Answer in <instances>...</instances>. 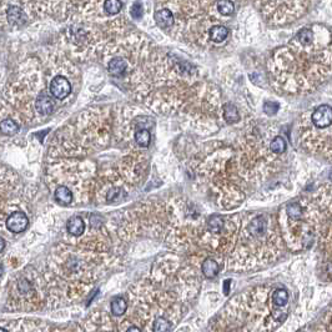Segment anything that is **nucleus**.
I'll list each match as a JSON object with an SVG mask.
<instances>
[{
	"label": "nucleus",
	"mask_w": 332,
	"mask_h": 332,
	"mask_svg": "<svg viewBox=\"0 0 332 332\" xmlns=\"http://www.w3.org/2000/svg\"><path fill=\"white\" fill-rule=\"evenodd\" d=\"M229 289H230V281H229V280H226V281H225V285H224V293H229Z\"/></svg>",
	"instance_id": "nucleus-26"
},
{
	"label": "nucleus",
	"mask_w": 332,
	"mask_h": 332,
	"mask_svg": "<svg viewBox=\"0 0 332 332\" xmlns=\"http://www.w3.org/2000/svg\"><path fill=\"white\" fill-rule=\"evenodd\" d=\"M130 15L133 19H141L142 15H144V6L140 1H135V3L131 5L130 8Z\"/></svg>",
	"instance_id": "nucleus-24"
},
{
	"label": "nucleus",
	"mask_w": 332,
	"mask_h": 332,
	"mask_svg": "<svg viewBox=\"0 0 332 332\" xmlns=\"http://www.w3.org/2000/svg\"><path fill=\"white\" fill-rule=\"evenodd\" d=\"M289 302V293L285 289H277L273 293V304L277 307L286 306Z\"/></svg>",
	"instance_id": "nucleus-18"
},
{
	"label": "nucleus",
	"mask_w": 332,
	"mask_h": 332,
	"mask_svg": "<svg viewBox=\"0 0 332 332\" xmlns=\"http://www.w3.org/2000/svg\"><path fill=\"white\" fill-rule=\"evenodd\" d=\"M134 139H135V142L139 145L140 148H149L151 140V134L146 129H137L135 131V134H134Z\"/></svg>",
	"instance_id": "nucleus-15"
},
{
	"label": "nucleus",
	"mask_w": 332,
	"mask_h": 332,
	"mask_svg": "<svg viewBox=\"0 0 332 332\" xmlns=\"http://www.w3.org/2000/svg\"><path fill=\"white\" fill-rule=\"evenodd\" d=\"M29 225L28 216L21 211H15L12 215L9 216L6 220V227L9 231H12L14 234L23 233Z\"/></svg>",
	"instance_id": "nucleus-7"
},
{
	"label": "nucleus",
	"mask_w": 332,
	"mask_h": 332,
	"mask_svg": "<svg viewBox=\"0 0 332 332\" xmlns=\"http://www.w3.org/2000/svg\"><path fill=\"white\" fill-rule=\"evenodd\" d=\"M54 197L60 205L66 206V205H70L71 201H73V193L70 191V189L61 185L55 190Z\"/></svg>",
	"instance_id": "nucleus-11"
},
{
	"label": "nucleus",
	"mask_w": 332,
	"mask_h": 332,
	"mask_svg": "<svg viewBox=\"0 0 332 332\" xmlns=\"http://www.w3.org/2000/svg\"><path fill=\"white\" fill-rule=\"evenodd\" d=\"M229 37V29L224 25H214L209 29V40L213 43H222Z\"/></svg>",
	"instance_id": "nucleus-9"
},
{
	"label": "nucleus",
	"mask_w": 332,
	"mask_h": 332,
	"mask_svg": "<svg viewBox=\"0 0 332 332\" xmlns=\"http://www.w3.org/2000/svg\"><path fill=\"white\" fill-rule=\"evenodd\" d=\"M278 109H280V105H278L277 102H275V101H266L264 104V111L267 114V115H269V117L275 115V114L278 111Z\"/></svg>",
	"instance_id": "nucleus-25"
},
{
	"label": "nucleus",
	"mask_w": 332,
	"mask_h": 332,
	"mask_svg": "<svg viewBox=\"0 0 332 332\" xmlns=\"http://www.w3.org/2000/svg\"><path fill=\"white\" fill-rule=\"evenodd\" d=\"M311 121L316 129H326L332 124V108L330 105H321L311 114Z\"/></svg>",
	"instance_id": "nucleus-4"
},
{
	"label": "nucleus",
	"mask_w": 332,
	"mask_h": 332,
	"mask_svg": "<svg viewBox=\"0 0 332 332\" xmlns=\"http://www.w3.org/2000/svg\"><path fill=\"white\" fill-rule=\"evenodd\" d=\"M0 245H1V253H3L4 247H5V240H4L3 237H1V240H0Z\"/></svg>",
	"instance_id": "nucleus-28"
},
{
	"label": "nucleus",
	"mask_w": 332,
	"mask_h": 332,
	"mask_svg": "<svg viewBox=\"0 0 332 332\" xmlns=\"http://www.w3.org/2000/svg\"><path fill=\"white\" fill-rule=\"evenodd\" d=\"M0 126H1V133H3L4 135H8V137L15 135L20 129L19 122L15 119H10V117L1 120V125Z\"/></svg>",
	"instance_id": "nucleus-14"
},
{
	"label": "nucleus",
	"mask_w": 332,
	"mask_h": 332,
	"mask_svg": "<svg viewBox=\"0 0 332 332\" xmlns=\"http://www.w3.org/2000/svg\"><path fill=\"white\" fill-rule=\"evenodd\" d=\"M106 68H108L109 74L121 79V78H125L128 75L129 63L124 57H111Z\"/></svg>",
	"instance_id": "nucleus-6"
},
{
	"label": "nucleus",
	"mask_w": 332,
	"mask_h": 332,
	"mask_svg": "<svg viewBox=\"0 0 332 332\" xmlns=\"http://www.w3.org/2000/svg\"><path fill=\"white\" fill-rule=\"evenodd\" d=\"M270 151L276 155H280V154H284L286 151V141H285L284 137H276L271 140L270 142Z\"/></svg>",
	"instance_id": "nucleus-21"
},
{
	"label": "nucleus",
	"mask_w": 332,
	"mask_h": 332,
	"mask_svg": "<svg viewBox=\"0 0 332 332\" xmlns=\"http://www.w3.org/2000/svg\"><path fill=\"white\" fill-rule=\"evenodd\" d=\"M126 332H141V330L137 326H131V327H129V330Z\"/></svg>",
	"instance_id": "nucleus-27"
},
{
	"label": "nucleus",
	"mask_w": 332,
	"mask_h": 332,
	"mask_svg": "<svg viewBox=\"0 0 332 332\" xmlns=\"http://www.w3.org/2000/svg\"><path fill=\"white\" fill-rule=\"evenodd\" d=\"M102 8L108 15H117L121 12L122 1L121 0H105L102 4Z\"/></svg>",
	"instance_id": "nucleus-19"
},
{
	"label": "nucleus",
	"mask_w": 332,
	"mask_h": 332,
	"mask_svg": "<svg viewBox=\"0 0 332 332\" xmlns=\"http://www.w3.org/2000/svg\"><path fill=\"white\" fill-rule=\"evenodd\" d=\"M171 329V325L166 318L157 317L153 325L154 332H169Z\"/></svg>",
	"instance_id": "nucleus-23"
},
{
	"label": "nucleus",
	"mask_w": 332,
	"mask_h": 332,
	"mask_svg": "<svg viewBox=\"0 0 332 332\" xmlns=\"http://www.w3.org/2000/svg\"><path fill=\"white\" fill-rule=\"evenodd\" d=\"M222 227H224V220L219 215H211L207 220V229L213 234L221 233Z\"/></svg>",
	"instance_id": "nucleus-20"
},
{
	"label": "nucleus",
	"mask_w": 332,
	"mask_h": 332,
	"mask_svg": "<svg viewBox=\"0 0 332 332\" xmlns=\"http://www.w3.org/2000/svg\"><path fill=\"white\" fill-rule=\"evenodd\" d=\"M66 230H68L70 235L80 236L85 230V222L82 221L80 216H73V217L69 219L68 224H66Z\"/></svg>",
	"instance_id": "nucleus-10"
},
{
	"label": "nucleus",
	"mask_w": 332,
	"mask_h": 332,
	"mask_svg": "<svg viewBox=\"0 0 332 332\" xmlns=\"http://www.w3.org/2000/svg\"><path fill=\"white\" fill-rule=\"evenodd\" d=\"M154 19H155V23L157 24L161 30L165 32H169L170 29L175 28V14L171 9L169 8H160L155 10L154 13Z\"/></svg>",
	"instance_id": "nucleus-5"
},
{
	"label": "nucleus",
	"mask_w": 332,
	"mask_h": 332,
	"mask_svg": "<svg viewBox=\"0 0 332 332\" xmlns=\"http://www.w3.org/2000/svg\"><path fill=\"white\" fill-rule=\"evenodd\" d=\"M202 273L206 276L207 278H214L216 277V275L219 273V265L215 260L213 258H206L204 262H202Z\"/></svg>",
	"instance_id": "nucleus-13"
},
{
	"label": "nucleus",
	"mask_w": 332,
	"mask_h": 332,
	"mask_svg": "<svg viewBox=\"0 0 332 332\" xmlns=\"http://www.w3.org/2000/svg\"><path fill=\"white\" fill-rule=\"evenodd\" d=\"M54 101L51 99V97H49L45 91H40L39 95L35 98L34 108L37 110V113L41 117H48L50 115L53 111H54Z\"/></svg>",
	"instance_id": "nucleus-8"
},
{
	"label": "nucleus",
	"mask_w": 332,
	"mask_h": 332,
	"mask_svg": "<svg viewBox=\"0 0 332 332\" xmlns=\"http://www.w3.org/2000/svg\"><path fill=\"white\" fill-rule=\"evenodd\" d=\"M126 309H128V304H126V301L122 297H115L111 301L110 310L114 316L124 315L126 312Z\"/></svg>",
	"instance_id": "nucleus-16"
},
{
	"label": "nucleus",
	"mask_w": 332,
	"mask_h": 332,
	"mask_svg": "<svg viewBox=\"0 0 332 332\" xmlns=\"http://www.w3.org/2000/svg\"><path fill=\"white\" fill-rule=\"evenodd\" d=\"M0 332H8L5 329H0Z\"/></svg>",
	"instance_id": "nucleus-29"
},
{
	"label": "nucleus",
	"mask_w": 332,
	"mask_h": 332,
	"mask_svg": "<svg viewBox=\"0 0 332 332\" xmlns=\"http://www.w3.org/2000/svg\"><path fill=\"white\" fill-rule=\"evenodd\" d=\"M216 10L217 13L222 15V17H229L235 10V4L233 0H217L216 3Z\"/></svg>",
	"instance_id": "nucleus-17"
},
{
	"label": "nucleus",
	"mask_w": 332,
	"mask_h": 332,
	"mask_svg": "<svg viewBox=\"0 0 332 332\" xmlns=\"http://www.w3.org/2000/svg\"><path fill=\"white\" fill-rule=\"evenodd\" d=\"M26 6H29V1L20 0L19 3L3 4V23L8 21L10 26L20 28L28 21L29 13L26 12Z\"/></svg>",
	"instance_id": "nucleus-2"
},
{
	"label": "nucleus",
	"mask_w": 332,
	"mask_h": 332,
	"mask_svg": "<svg viewBox=\"0 0 332 332\" xmlns=\"http://www.w3.org/2000/svg\"><path fill=\"white\" fill-rule=\"evenodd\" d=\"M49 91H50L51 97L57 100H64L70 95L71 93V82L69 81L68 78L64 75H55L50 80L49 84Z\"/></svg>",
	"instance_id": "nucleus-3"
},
{
	"label": "nucleus",
	"mask_w": 332,
	"mask_h": 332,
	"mask_svg": "<svg viewBox=\"0 0 332 332\" xmlns=\"http://www.w3.org/2000/svg\"><path fill=\"white\" fill-rule=\"evenodd\" d=\"M266 20L273 24H286L304 14L309 0H258Z\"/></svg>",
	"instance_id": "nucleus-1"
},
{
	"label": "nucleus",
	"mask_w": 332,
	"mask_h": 332,
	"mask_svg": "<svg viewBox=\"0 0 332 332\" xmlns=\"http://www.w3.org/2000/svg\"><path fill=\"white\" fill-rule=\"evenodd\" d=\"M324 233L325 234L322 235V245H324V249L327 253V255L332 257V221H330V225Z\"/></svg>",
	"instance_id": "nucleus-22"
},
{
	"label": "nucleus",
	"mask_w": 332,
	"mask_h": 332,
	"mask_svg": "<svg viewBox=\"0 0 332 332\" xmlns=\"http://www.w3.org/2000/svg\"><path fill=\"white\" fill-rule=\"evenodd\" d=\"M222 117L226 120V122L229 124H234V122H237L240 120V114H238L237 108H236L234 104L229 102V104H225L222 106Z\"/></svg>",
	"instance_id": "nucleus-12"
}]
</instances>
